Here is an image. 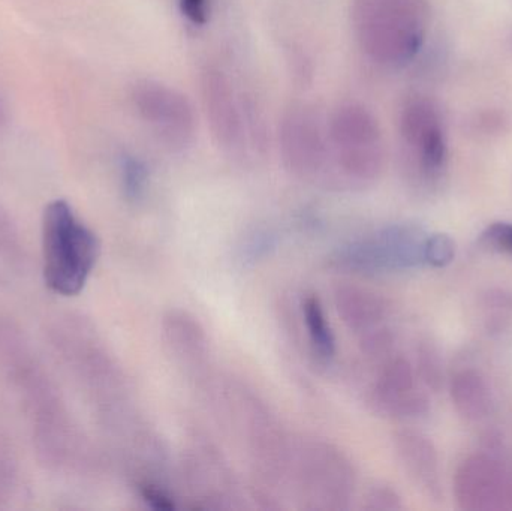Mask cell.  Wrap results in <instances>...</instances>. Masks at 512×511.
I'll return each instance as SVG.
<instances>
[{
  "label": "cell",
  "mask_w": 512,
  "mask_h": 511,
  "mask_svg": "<svg viewBox=\"0 0 512 511\" xmlns=\"http://www.w3.org/2000/svg\"><path fill=\"white\" fill-rule=\"evenodd\" d=\"M430 11L426 0H354L355 39L372 62L387 68L411 63L426 41Z\"/></svg>",
  "instance_id": "6da1fadb"
},
{
  "label": "cell",
  "mask_w": 512,
  "mask_h": 511,
  "mask_svg": "<svg viewBox=\"0 0 512 511\" xmlns=\"http://www.w3.org/2000/svg\"><path fill=\"white\" fill-rule=\"evenodd\" d=\"M44 278L54 293L74 296L86 285L98 260V237L77 221L66 201L48 204L42 222Z\"/></svg>",
  "instance_id": "7a4b0ae2"
},
{
  "label": "cell",
  "mask_w": 512,
  "mask_h": 511,
  "mask_svg": "<svg viewBox=\"0 0 512 511\" xmlns=\"http://www.w3.org/2000/svg\"><path fill=\"white\" fill-rule=\"evenodd\" d=\"M330 156L349 182L369 185L385 165V143L375 114L357 102L340 105L327 129Z\"/></svg>",
  "instance_id": "3957f363"
},
{
  "label": "cell",
  "mask_w": 512,
  "mask_h": 511,
  "mask_svg": "<svg viewBox=\"0 0 512 511\" xmlns=\"http://www.w3.org/2000/svg\"><path fill=\"white\" fill-rule=\"evenodd\" d=\"M429 234L412 224H393L337 249L331 267L348 273L379 275L426 266Z\"/></svg>",
  "instance_id": "277c9868"
},
{
  "label": "cell",
  "mask_w": 512,
  "mask_h": 511,
  "mask_svg": "<svg viewBox=\"0 0 512 511\" xmlns=\"http://www.w3.org/2000/svg\"><path fill=\"white\" fill-rule=\"evenodd\" d=\"M399 134L406 168L421 182L438 179L448 158L447 135L438 107L421 96L409 99L400 111Z\"/></svg>",
  "instance_id": "5b68a950"
},
{
  "label": "cell",
  "mask_w": 512,
  "mask_h": 511,
  "mask_svg": "<svg viewBox=\"0 0 512 511\" xmlns=\"http://www.w3.org/2000/svg\"><path fill=\"white\" fill-rule=\"evenodd\" d=\"M298 485L310 501V509L340 510L354 494L355 474L351 462L327 443H309L297 450Z\"/></svg>",
  "instance_id": "8992f818"
},
{
  "label": "cell",
  "mask_w": 512,
  "mask_h": 511,
  "mask_svg": "<svg viewBox=\"0 0 512 511\" xmlns=\"http://www.w3.org/2000/svg\"><path fill=\"white\" fill-rule=\"evenodd\" d=\"M132 102L155 137L170 149L180 150L192 143L197 131L194 105L176 87L156 80L138 81Z\"/></svg>",
  "instance_id": "52a82bcc"
},
{
  "label": "cell",
  "mask_w": 512,
  "mask_h": 511,
  "mask_svg": "<svg viewBox=\"0 0 512 511\" xmlns=\"http://www.w3.org/2000/svg\"><path fill=\"white\" fill-rule=\"evenodd\" d=\"M279 147L286 170L301 180L324 177L330 162L327 132L315 111L294 105L279 125Z\"/></svg>",
  "instance_id": "ba28073f"
},
{
  "label": "cell",
  "mask_w": 512,
  "mask_h": 511,
  "mask_svg": "<svg viewBox=\"0 0 512 511\" xmlns=\"http://www.w3.org/2000/svg\"><path fill=\"white\" fill-rule=\"evenodd\" d=\"M454 497L465 511L512 510V476L493 453H474L460 462Z\"/></svg>",
  "instance_id": "9c48e42d"
},
{
  "label": "cell",
  "mask_w": 512,
  "mask_h": 511,
  "mask_svg": "<svg viewBox=\"0 0 512 511\" xmlns=\"http://www.w3.org/2000/svg\"><path fill=\"white\" fill-rule=\"evenodd\" d=\"M367 401L375 413L393 419H417L429 413V398L417 389V372L402 356L382 360Z\"/></svg>",
  "instance_id": "30bf717a"
},
{
  "label": "cell",
  "mask_w": 512,
  "mask_h": 511,
  "mask_svg": "<svg viewBox=\"0 0 512 511\" xmlns=\"http://www.w3.org/2000/svg\"><path fill=\"white\" fill-rule=\"evenodd\" d=\"M201 96L204 113L216 143L228 152H236L245 138L243 116L230 77L218 66L201 72Z\"/></svg>",
  "instance_id": "8fae6325"
},
{
  "label": "cell",
  "mask_w": 512,
  "mask_h": 511,
  "mask_svg": "<svg viewBox=\"0 0 512 511\" xmlns=\"http://www.w3.org/2000/svg\"><path fill=\"white\" fill-rule=\"evenodd\" d=\"M394 447L409 479L427 498L439 503L442 500V482L435 444L426 435L406 429L397 432Z\"/></svg>",
  "instance_id": "7c38bea8"
},
{
  "label": "cell",
  "mask_w": 512,
  "mask_h": 511,
  "mask_svg": "<svg viewBox=\"0 0 512 511\" xmlns=\"http://www.w3.org/2000/svg\"><path fill=\"white\" fill-rule=\"evenodd\" d=\"M334 305L348 329L360 336L384 326L388 315V303L381 294L354 284L336 288Z\"/></svg>",
  "instance_id": "4fadbf2b"
},
{
  "label": "cell",
  "mask_w": 512,
  "mask_h": 511,
  "mask_svg": "<svg viewBox=\"0 0 512 511\" xmlns=\"http://www.w3.org/2000/svg\"><path fill=\"white\" fill-rule=\"evenodd\" d=\"M450 396L457 414L466 422H481L492 413L493 399L489 384L475 369H462L453 375Z\"/></svg>",
  "instance_id": "5bb4252c"
},
{
  "label": "cell",
  "mask_w": 512,
  "mask_h": 511,
  "mask_svg": "<svg viewBox=\"0 0 512 511\" xmlns=\"http://www.w3.org/2000/svg\"><path fill=\"white\" fill-rule=\"evenodd\" d=\"M165 336L171 348L182 359L195 360L207 353V339L195 318L185 312L173 311L165 317Z\"/></svg>",
  "instance_id": "9a60e30c"
},
{
  "label": "cell",
  "mask_w": 512,
  "mask_h": 511,
  "mask_svg": "<svg viewBox=\"0 0 512 511\" xmlns=\"http://www.w3.org/2000/svg\"><path fill=\"white\" fill-rule=\"evenodd\" d=\"M300 308L313 353L324 362H330L336 356V339L321 300L315 294H307L301 300Z\"/></svg>",
  "instance_id": "2e32d148"
},
{
  "label": "cell",
  "mask_w": 512,
  "mask_h": 511,
  "mask_svg": "<svg viewBox=\"0 0 512 511\" xmlns=\"http://www.w3.org/2000/svg\"><path fill=\"white\" fill-rule=\"evenodd\" d=\"M417 375L430 389H441L444 380L441 356L438 348L430 342H421L417 351Z\"/></svg>",
  "instance_id": "e0dca14e"
},
{
  "label": "cell",
  "mask_w": 512,
  "mask_h": 511,
  "mask_svg": "<svg viewBox=\"0 0 512 511\" xmlns=\"http://www.w3.org/2000/svg\"><path fill=\"white\" fill-rule=\"evenodd\" d=\"M149 171L144 162L134 156H126L122 161L123 192L129 201H138L146 194Z\"/></svg>",
  "instance_id": "ac0fdd59"
},
{
  "label": "cell",
  "mask_w": 512,
  "mask_h": 511,
  "mask_svg": "<svg viewBox=\"0 0 512 511\" xmlns=\"http://www.w3.org/2000/svg\"><path fill=\"white\" fill-rule=\"evenodd\" d=\"M456 257V243L447 234H429L426 242V266L445 267Z\"/></svg>",
  "instance_id": "d6986e66"
},
{
  "label": "cell",
  "mask_w": 512,
  "mask_h": 511,
  "mask_svg": "<svg viewBox=\"0 0 512 511\" xmlns=\"http://www.w3.org/2000/svg\"><path fill=\"white\" fill-rule=\"evenodd\" d=\"M480 243L486 248L512 255V224L495 222V224L489 225L481 233Z\"/></svg>",
  "instance_id": "ffe728a7"
},
{
  "label": "cell",
  "mask_w": 512,
  "mask_h": 511,
  "mask_svg": "<svg viewBox=\"0 0 512 511\" xmlns=\"http://www.w3.org/2000/svg\"><path fill=\"white\" fill-rule=\"evenodd\" d=\"M364 509L376 511H391L402 509V498L387 485H376L367 492Z\"/></svg>",
  "instance_id": "44dd1931"
},
{
  "label": "cell",
  "mask_w": 512,
  "mask_h": 511,
  "mask_svg": "<svg viewBox=\"0 0 512 511\" xmlns=\"http://www.w3.org/2000/svg\"><path fill=\"white\" fill-rule=\"evenodd\" d=\"M138 492L144 503L153 510L170 511L176 509L174 498L156 483L143 482L138 485Z\"/></svg>",
  "instance_id": "7402d4cb"
},
{
  "label": "cell",
  "mask_w": 512,
  "mask_h": 511,
  "mask_svg": "<svg viewBox=\"0 0 512 511\" xmlns=\"http://www.w3.org/2000/svg\"><path fill=\"white\" fill-rule=\"evenodd\" d=\"M183 17L194 26H206L210 18V0H179Z\"/></svg>",
  "instance_id": "603a6c76"
}]
</instances>
